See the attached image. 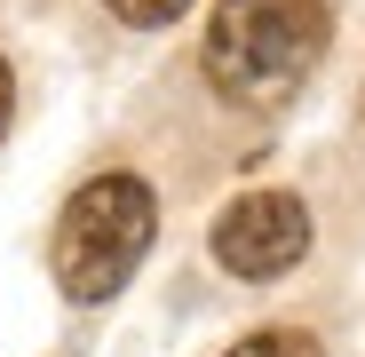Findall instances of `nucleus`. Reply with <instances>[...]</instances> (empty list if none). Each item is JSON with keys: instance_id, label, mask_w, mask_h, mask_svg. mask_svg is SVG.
<instances>
[{"instance_id": "nucleus-1", "label": "nucleus", "mask_w": 365, "mask_h": 357, "mask_svg": "<svg viewBox=\"0 0 365 357\" xmlns=\"http://www.w3.org/2000/svg\"><path fill=\"white\" fill-rule=\"evenodd\" d=\"M326 40H334L326 0H222L199 64H207L215 95L270 111L326 64Z\"/></svg>"}, {"instance_id": "nucleus-4", "label": "nucleus", "mask_w": 365, "mask_h": 357, "mask_svg": "<svg viewBox=\"0 0 365 357\" xmlns=\"http://www.w3.org/2000/svg\"><path fill=\"white\" fill-rule=\"evenodd\" d=\"M230 357H318V341H310V333H286V326H278V333H247V341H238Z\"/></svg>"}, {"instance_id": "nucleus-2", "label": "nucleus", "mask_w": 365, "mask_h": 357, "mask_svg": "<svg viewBox=\"0 0 365 357\" xmlns=\"http://www.w3.org/2000/svg\"><path fill=\"white\" fill-rule=\"evenodd\" d=\"M151 230H159V207L135 175H96L64 199L56 214V286H64V302H111L119 286L135 278V262L151 254Z\"/></svg>"}, {"instance_id": "nucleus-3", "label": "nucleus", "mask_w": 365, "mask_h": 357, "mask_svg": "<svg viewBox=\"0 0 365 357\" xmlns=\"http://www.w3.org/2000/svg\"><path fill=\"white\" fill-rule=\"evenodd\" d=\"M310 254V207L286 191H247L215 214V262L238 278H278Z\"/></svg>"}, {"instance_id": "nucleus-6", "label": "nucleus", "mask_w": 365, "mask_h": 357, "mask_svg": "<svg viewBox=\"0 0 365 357\" xmlns=\"http://www.w3.org/2000/svg\"><path fill=\"white\" fill-rule=\"evenodd\" d=\"M9 95L16 88H9V64H0V135H9Z\"/></svg>"}, {"instance_id": "nucleus-5", "label": "nucleus", "mask_w": 365, "mask_h": 357, "mask_svg": "<svg viewBox=\"0 0 365 357\" xmlns=\"http://www.w3.org/2000/svg\"><path fill=\"white\" fill-rule=\"evenodd\" d=\"M103 9H111V16H128V24H175L191 0H103Z\"/></svg>"}]
</instances>
